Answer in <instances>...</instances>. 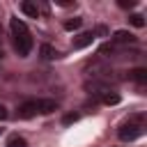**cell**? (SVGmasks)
Returning <instances> with one entry per match:
<instances>
[{
    "instance_id": "6da1fadb",
    "label": "cell",
    "mask_w": 147,
    "mask_h": 147,
    "mask_svg": "<svg viewBox=\"0 0 147 147\" xmlns=\"http://www.w3.org/2000/svg\"><path fill=\"white\" fill-rule=\"evenodd\" d=\"M9 28H11V34H14V48H16V53L21 55V57H25L30 51H32V37H30V30H28V25L21 21V18H11L9 21Z\"/></svg>"
},
{
    "instance_id": "7a4b0ae2",
    "label": "cell",
    "mask_w": 147,
    "mask_h": 147,
    "mask_svg": "<svg viewBox=\"0 0 147 147\" xmlns=\"http://www.w3.org/2000/svg\"><path fill=\"white\" fill-rule=\"evenodd\" d=\"M53 110H57V103L53 99H30V101H23L16 108V115L21 119H30L34 115H48Z\"/></svg>"
},
{
    "instance_id": "3957f363",
    "label": "cell",
    "mask_w": 147,
    "mask_h": 147,
    "mask_svg": "<svg viewBox=\"0 0 147 147\" xmlns=\"http://www.w3.org/2000/svg\"><path fill=\"white\" fill-rule=\"evenodd\" d=\"M142 133H145V122H142V117H131V119L124 122V124L119 126V131H117L119 140H124V142H131V140L140 138Z\"/></svg>"
},
{
    "instance_id": "277c9868",
    "label": "cell",
    "mask_w": 147,
    "mask_h": 147,
    "mask_svg": "<svg viewBox=\"0 0 147 147\" xmlns=\"http://www.w3.org/2000/svg\"><path fill=\"white\" fill-rule=\"evenodd\" d=\"M133 41H136V37H133L129 30H117V32L113 34V41H110V44L117 48V46H126V44H133Z\"/></svg>"
},
{
    "instance_id": "5b68a950",
    "label": "cell",
    "mask_w": 147,
    "mask_h": 147,
    "mask_svg": "<svg viewBox=\"0 0 147 147\" xmlns=\"http://www.w3.org/2000/svg\"><path fill=\"white\" fill-rule=\"evenodd\" d=\"M92 41H94V32H80L78 37H74L71 48H74V51H80V48H87Z\"/></svg>"
},
{
    "instance_id": "8992f818",
    "label": "cell",
    "mask_w": 147,
    "mask_h": 147,
    "mask_svg": "<svg viewBox=\"0 0 147 147\" xmlns=\"http://www.w3.org/2000/svg\"><path fill=\"white\" fill-rule=\"evenodd\" d=\"M21 11L23 14H28L30 18H39V7H37V2H21Z\"/></svg>"
},
{
    "instance_id": "52a82bcc",
    "label": "cell",
    "mask_w": 147,
    "mask_h": 147,
    "mask_svg": "<svg viewBox=\"0 0 147 147\" xmlns=\"http://www.w3.org/2000/svg\"><path fill=\"white\" fill-rule=\"evenodd\" d=\"M129 78L136 80V83H140V85H145V83H147V69H142V67L131 69V71H129Z\"/></svg>"
},
{
    "instance_id": "ba28073f",
    "label": "cell",
    "mask_w": 147,
    "mask_h": 147,
    "mask_svg": "<svg viewBox=\"0 0 147 147\" xmlns=\"http://www.w3.org/2000/svg\"><path fill=\"white\" fill-rule=\"evenodd\" d=\"M57 55H60V53H57L53 46H48V44H44V46H41V57H44V60H55Z\"/></svg>"
},
{
    "instance_id": "9c48e42d",
    "label": "cell",
    "mask_w": 147,
    "mask_h": 147,
    "mask_svg": "<svg viewBox=\"0 0 147 147\" xmlns=\"http://www.w3.org/2000/svg\"><path fill=\"white\" fill-rule=\"evenodd\" d=\"M5 147H28V142H25V138H21V136H9Z\"/></svg>"
},
{
    "instance_id": "30bf717a",
    "label": "cell",
    "mask_w": 147,
    "mask_h": 147,
    "mask_svg": "<svg viewBox=\"0 0 147 147\" xmlns=\"http://www.w3.org/2000/svg\"><path fill=\"white\" fill-rule=\"evenodd\" d=\"M129 23H131L133 28H142V25H145V16H142V14H131V16H129Z\"/></svg>"
},
{
    "instance_id": "8fae6325",
    "label": "cell",
    "mask_w": 147,
    "mask_h": 147,
    "mask_svg": "<svg viewBox=\"0 0 147 147\" xmlns=\"http://www.w3.org/2000/svg\"><path fill=\"white\" fill-rule=\"evenodd\" d=\"M80 23H83V18H69V21H64V30H76V28H80Z\"/></svg>"
},
{
    "instance_id": "7c38bea8",
    "label": "cell",
    "mask_w": 147,
    "mask_h": 147,
    "mask_svg": "<svg viewBox=\"0 0 147 147\" xmlns=\"http://www.w3.org/2000/svg\"><path fill=\"white\" fill-rule=\"evenodd\" d=\"M117 5H119V7H124V9H126V7L131 9V7H136V0H119Z\"/></svg>"
},
{
    "instance_id": "4fadbf2b",
    "label": "cell",
    "mask_w": 147,
    "mask_h": 147,
    "mask_svg": "<svg viewBox=\"0 0 147 147\" xmlns=\"http://www.w3.org/2000/svg\"><path fill=\"white\" fill-rule=\"evenodd\" d=\"M76 119H78V115L74 113V115H67V117H64L62 122H64V124H71V122H76Z\"/></svg>"
},
{
    "instance_id": "5bb4252c",
    "label": "cell",
    "mask_w": 147,
    "mask_h": 147,
    "mask_svg": "<svg viewBox=\"0 0 147 147\" xmlns=\"http://www.w3.org/2000/svg\"><path fill=\"white\" fill-rule=\"evenodd\" d=\"M0 119H7V108L0 103Z\"/></svg>"
},
{
    "instance_id": "9a60e30c",
    "label": "cell",
    "mask_w": 147,
    "mask_h": 147,
    "mask_svg": "<svg viewBox=\"0 0 147 147\" xmlns=\"http://www.w3.org/2000/svg\"><path fill=\"white\" fill-rule=\"evenodd\" d=\"M0 133H2V129H0Z\"/></svg>"
},
{
    "instance_id": "2e32d148",
    "label": "cell",
    "mask_w": 147,
    "mask_h": 147,
    "mask_svg": "<svg viewBox=\"0 0 147 147\" xmlns=\"http://www.w3.org/2000/svg\"><path fill=\"white\" fill-rule=\"evenodd\" d=\"M0 57H2V53H0Z\"/></svg>"
}]
</instances>
